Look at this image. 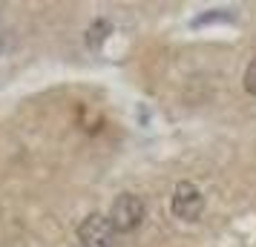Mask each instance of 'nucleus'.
I'll return each instance as SVG.
<instances>
[{
  "label": "nucleus",
  "mask_w": 256,
  "mask_h": 247,
  "mask_svg": "<svg viewBox=\"0 0 256 247\" xmlns=\"http://www.w3.org/2000/svg\"><path fill=\"white\" fill-rule=\"evenodd\" d=\"M110 222L116 227V233H132V230H138L141 222H144V216H147V204L141 201V196L136 193H121L116 201H112V207H110Z\"/></svg>",
  "instance_id": "1"
},
{
  "label": "nucleus",
  "mask_w": 256,
  "mask_h": 247,
  "mask_svg": "<svg viewBox=\"0 0 256 247\" xmlns=\"http://www.w3.org/2000/svg\"><path fill=\"white\" fill-rule=\"evenodd\" d=\"M78 242L81 247H112L116 245V227L104 213H90L81 224H78Z\"/></svg>",
  "instance_id": "2"
},
{
  "label": "nucleus",
  "mask_w": 256,
  "mask_h": 247,
  "mask_svg": "<svg viewBox=\"0 0 256 247\" xmlns=\"http://www.w3.org/2000/svg\"><path fill=\"white\" fill-rule=\"evenodd\" d=\"M170 210H173V216L182 219V222H196L198 216H202V210H204V196H202V190H198L193 181L176 184Z\"/></svg>",
  "instance_id": "3"
},
{
  "label": "nucleus",
  "mask_w": 256,
  "mask_h": 247,
  "mask_svg": "<svg viewBox=\"0 0 256 247\" xmlns=\"http://www.w3.org/2000/svg\"><path fill=\"white\" fill-rule=\"evenodd\" d=\"M106 35H112V26L106 23V20H95L90 29H86V46H101L106 40Z\"/></svg>",
  "instance_id": "4"
},
{
  "label": "nucleus",
  "mask_w": 256,
  "mask_h": 247,
  "mask_svg": "<svg viewBox=\"0 0 256 247\" xmlns=\"http://www.w3.org/2000/svg\"><path fill=\"white\" fill-rule=\"evenodd\" d=\"M244 89L250 95H256V58L248 63V69H244Z\"/></svg>",
  "instance_id": "5"
}]
</instances>
